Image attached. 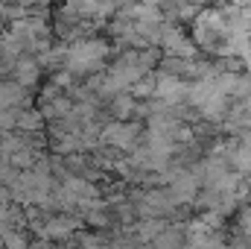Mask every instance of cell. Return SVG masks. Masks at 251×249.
Listing matches in <instances>:
<instances>
[{
    "mask_svg": "<svg viewBox=\"0 0 251 249\" xmlns=\"http://www.w3.org/2000/svg\"><path fill=\"white\" fill-rule=\"evenodd\" d=\"M53 0H26V6H50Z\"/></svg>",
    "mask_w": 251,
    "mask_h": 249,
    "instance_id": "cell-1",
    "label": "cell"
}]
</instances>
